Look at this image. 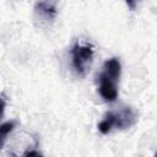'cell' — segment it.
Segmentation results:
<instances>
[{
    "instance_id": "cell-1",
    "label": "cell",
    "mask_w": 157,
    "mask_h": 157,
    "mask_svg": "<svg viewBox=\"0 0 157 157\" xmlns=\"http://www.w3.org/2000/svg\"><path fill=\"white\" fill-rule=\"evenodd\" d=\"M121 74V64L118 58L104 61L98 75V92L105 102H114L118 98V85Z\"/></svg>"
},
{
    "instance_id": "cell-2",
    "label": "cell",
    "mask_w": 157,
    "mask_h": 157,
    "mask_svg": "<svg viewBox=\"0 0 157 157\" xmlns=\"http://www.w3.org/2000/svg\"><path fill=\"white\" fill-rule=\"evenodd\" d=\"M137 119L139 113L132 107H121L118 110L107 112L97 128L101 134L107 135L114 129L125 130L134 126L137 123Z\"/></svg>"
},
{
    "instance_id": "cell-3",
    "label": "cell",
    "mask_w": 157,
    "mask_h": 157,
    "mask_svg": "<svg viewBox=\"0 0 157 157\" xmlns=\"http://www.w3.org/2000/svg\"><path fill=\"white\" fill-rule=\"evenodd\" d=\"M71 65L78 77H85L93 63V45L90 43H75L70 50Z\"/></svg>"
},
{
    "instance_id": "cell-4",
    "label": "cell",
    "mask_w": 157,
    "mask_h": 157,
    "mask_svg": "<svg viewBox=\"0 0 157 157\" xmlns=\"http://www.w3.org/2000/svg\"><path fill=\"white\" fill-rule=\"evenodd\" d=\"M34 13L40 21L49 23L56 17V0H39L34 6Z\"/></svg>"
},
{
    "instance_id": "cell-5",
    "label": "cell",
    "mask_w": 157,
    "mask_h": 157,
    "mask_svg": "<svg viewBox=\"0 0 157 157\" xmlns=\"http://www.w3.org/2000/svg\"><path fill=\"white\" fill-rule=\"evenodd\" d=\"M16 124H17L16 120H9V121L1 124V126H0V148L4 147L7 135L15 129Z\"/></svg>"
},
{
    "instance_id": "cell-6",
    "label": "cell",
    "mask_w": 157,
    "mask_h": 157,
    "mask_svg": "<svg viewBox=\"0 0 157 157\" xmlns=\"http://www.w3.org/2000/svg\"><path fill=\"white\" fill-rule=\"evenodd\" d=\"M136 0H125V4H126V6L131 10V11H134L135 9H136Z\"/></svg>"
},
{
    "instance_id": "cell-7",
    "label": "cell",
    "mask_w": 157,
    "mask_h": 157,
    "mask_svg": "<svg viewBox=\"0 0 157 157\" xmlns=\"http://www.w3.org/2000/svg\"><path fill=\"white\" fill-rule=\"evenodd\" d=\"M25 156H42V153L39 151H36V150H29V151H26L23 153Z\"/></svg>"
},
{
    "instance_id": "cell-8",
    "label": "cell",
    "mask_w": 157,
    "mask_h": 157,
    "mask_svg": "<svg viewBox=\"0 0 157 157\" xmlns=\"http://www.w3.org/2000/svg\"><path fill=\"white\" fill-rule=\"evenodd\" d=\"M136 1H140V0H136Z\"/></svg>"
},
{
    "instance_id": "cell-9",
    "label": "cell",
    "mask_w": 157,
    "mask_h": 157,
    "mask_svg": "<svg viewBox=\"0 0 157 157\" xmlns=\"http://www.w3.org/2000/svg\"><path fill=\"white\" fill-rule=\"evenodd\" d=\"M156 156H157V152H156Z\"/></svg>"
}]
</instances>
